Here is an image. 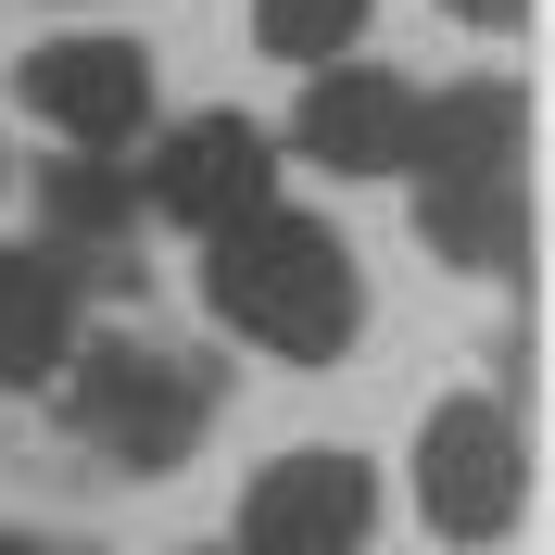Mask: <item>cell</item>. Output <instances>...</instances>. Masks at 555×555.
Instances as JSON below:
<instances>
[{
  "mask_svg": "<svg viewBox=\"0 0 555 555\" xmlns=\"http://www.w3.org/2000/svg\"><path fill=\"white\" fill-rule=\"evenodd\" d=\"M203 304L241 328V341L291 353V366H328L353 353L366 328V278H353L341 228L328 215H241V228H215V266H203Z\"/></svg>",
  "mask_w": 555,
  "mask_h": 555,
  "instance_id": "1",
  "label": "cell"
},
{
  "mask_svg": "<svg viewBox=\"0 0 555 555\" xmlns=\"http://www.w3.org/2000/svg\"><path fill=\"white\" fill-rule=\"evenodd\" d=\"M64 404L114 467H177L215 416V379L165 341H89V353H64Z\"/></svg>",
  "mask_w": 555,
  "mask_h": 555,
  "instance_id": "2",
  "label": "cell"
},
{
  "mask_svg": "<svg viewBox=\"0 0 555 555\" xmlns=\"http://www.w3.org/2000/svg\"><path fill=\"white\" fill-rule=\"evenodd\" d=\"M518 505H530V454L492 391H454V404L416 416V518L442 543H505Z\"/></svg>",
  "mask_w": 555,
  "mask_h": 555,
  "instance_id": "3",
  "label": "cell"
},
{
  "mask_svg": "<svg viewBox=\"0 0 555 555\" xmlns=\"http://www.w3.org/2000/svg\"><path fill=\"white\" fill-rule=\"evenodd\" d=\"M379 530V480L353 454H278L241 492V555H353Z\"/></svg>",
  "mask_w": 555,
  "mask_h": 555,
  "instance_id": "4",
  "label": "cell"
},
{
  "mask_svg": "<svg viewBox=\"0 0 555 555\" xmlns=\"http://www.w3.org/2000/svg\"><path fill=\"white\" fill-rule=\"evenodd\" d=\"M26 114L64 127L76 152H114L152 114V51L139 38H38L26 51Z\"/></svg>",
  "mask_w": 555,
  "mask_h": 555,
  "instance_id": "5",
  "label": "cell"
},
{
  "mask_svg": "<svg viewBox=\"0 0 555 555\" xmlns=\"http://www.w3.org/2000/svg\"><path fill=\"white\" fill-rule=\"evenodd\" d=\"M152 203L177 215V228H241V215L278 203V139L253 127V114H190V127L165 139V165H152Z\"/></svg>",
  "mask_w": 555,
  "mask_h": 555,
  "instance_id": "6",
  "label": "cell"
},
{
  "mask_svg": "<svg viewBox=\"0 0 555 555\" xmlns=\"http://www.w3.org/2000/svg\"><path fill=\"white\" fill-rule=\"evenodd\" d=\"M404 127H416V102L391 89V76H366V64H315V89H304V152L328 177H391L404 165Z\"/></svg>",
  "mask_w": 555,
  "mask_h": 555,
  "instance_id": "7",
  "label": "cell"
},
{
  "mask_svg": "<svg viewBox=\"0 0 555 555\" xmlns=\"http://www.w3.org/2000/svg\"><path fill=\"white\" fill-rule=\"evenodd\" d=\"M76 353V266L64 253H0V391L64 379Z\"/></svg>",
  "mask_w": 555,
  "mask_h": 555,
  "instance_id": "8",
  "label": "cell"
},
{
  "mask_svg": "<svg viewBox=\"0 0 555 555\" xmlns=\"http://www.w3.org/2000/svg\"><path fill=\"white\" fill-rule=\"evenodd\" d=\"M416 228H429V253H454V266H530V203H518V177H442L429 203H416Z\"/></svg>",
  "mask_w": 555,
  "mask_h": 555,
  "instance_id": "9",
  "label": "cell"
},
{
  "mask_svg": "<svg viewBox=\"0 0 555 555\" xmlns=\"http://www.w3.org/2000/svg\"><path fill=\"white\" fill-rule=\"evenodd\" d=\"M404 165L442 190V177H518V102L505 89H454L404 127Z\"/></svg>",
  "mask_w": 555,
  "mask_h": 555,
  "instance_id": "10",
  "label": "cell"
},
{
  "mask_svg": "<svg viewBox=\"0 0 555 555\" xmlns=\"http://www.w3.org/2000/svg\"><path fill=\"white\" fill-rule=\"evenodd\" d=\"M253 38H266L278 64H341L353 38H366V0H253Z\"/></svg>",
  "mask_w": 555,
  "mask_h": 555,
  "instance_id": "11",
  "label": "cell"
},
{
  "mask_svg": "<svg viewBox=\"0 0 555 555\" xmlns=\"http://www.w3.org/2000/svg\"><path fill=\"white\" fill-rule=\"evenodd\" d=\"M114 228H127V177H114V165H64V177H51V253L114 241Z\"/></svg>",
  "mask_w": 555,
  "mask_h": 555,
  "instance_id": "12",
  "label": "cell"
},
{
  "mask_svg": "<svg viewBox=\"0 0 555 555\" xmlns=\"http://www.w3.org/2000/svg\"><path fill=\"white\" fill-rule=\"evenodd\" d=\"M442 13H467V26H518L530 0H442Z\"/></svg>",
  "mask_w": 555,
  "mask_h": 555,
  "instance_id": "13",
  "label": "cell"
},
{
  "mask_svg": "<svg viewBox=\"0 0 555 555\" xmlns=\"http://www.w3.org/2000/svg\"><path fill=\"white\" fill-rule=\"evenodd\" d=\"M0 555H51V543H26V530H0Z\"/></svg>",
  "mask_w": 555,
  "mask_h": 555,
  "instance_id": "14",
  "label": "cell"
}]
</instances>
